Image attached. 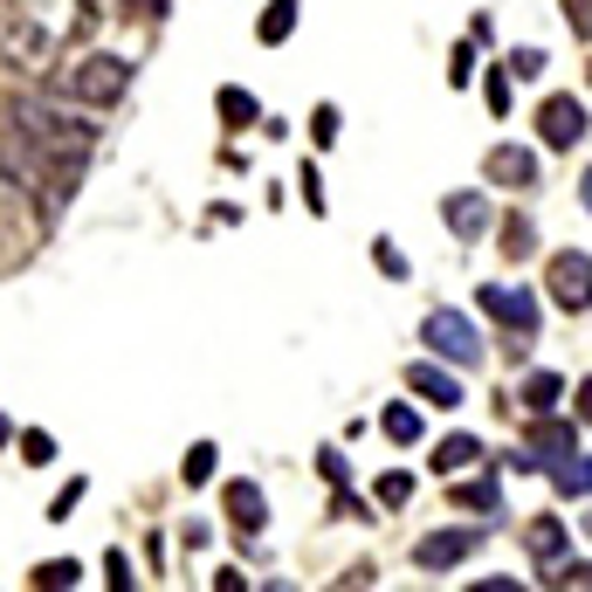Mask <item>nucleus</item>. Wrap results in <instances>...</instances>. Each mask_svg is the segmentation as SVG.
Wrapping results in <instances>:
<instances>
[{
    "mask_svg": "<svg viewBox=\"0 0 592 592\" xmlns=\"http://www.w3.org/2000/svg\"><path fill=\"white\" fill-rule=\"evenodd\" d=\"M8 442H14V427H8V421H0V448H8Z\"/></svg>",
    "mask_w": 592,
    "mask_h": 592,
    "instance_id": "obj_38",
    "label": "nucleus"
},
{
    "mask_svg": "<svg viewBox=\"0 0 592 592\" xmlns=\"http://www.w3.org/2000/svg\"><path fill=\"white\" fill-rule=\"evenodd\" d=\"M214 104H221V124H227V132H248V124L263 118V104H255L248 90H235V83H227V90L214 97Z\"/></svg>",
    "mask_w": 592,
    "mask_h": 592,
    "instance_id": "obj_19",
    "label": "nucleus"
},
{
    "mask_svg": "<svg viewBox=\"0 0 592 592\" xmlns=\"http://www.w3.org/2000/svg\"><path fill=\"white\" fill-rule=\"evenodd\" d=\"M496 248L510 255V263H530V255H537V227H530L524 214H510V221H503V235H496Z\"/></svg>",
    "mask_w": 592,
    "mask_h": 592,
    "instance_id": "obj_20",
    "label": "nucleus"
},
{
    "mask_svg": "<svg viewBox=\"0 0 592 592\" xmlns=\"http://www.w3.org/2000/svg\"><path fill=\"white\" fill-rule=\"evenodd\" d=\"M469 76H476V48H469V42H461V48H455V63H448V83L461 90V83H469Z\"/></svg>",
    "mask_w": 592,
    "mask_h": 592,
    "instance_id": "obj_31",
    "label": "nucleus"
},
{
    "mask_svg": "<svg viewBox=\"0 0 592 592\" xmlns=\"http://www.w3.org/2000/svg\"><path fill=\"white\" fill-rule=\"evenodd\" d=\"M21 461H29V469H48V461H56V442H48L42 427H29L21 434Z\"/></svg>",
    "mask_w": 592,
    "mask_h": 592,
    "instance_id": "obj_26",
    "label": "nucleus"
},
{
    "mask_svg": "<svg viewBox=\"0 0 592 592\" xmlns=\"http://www.w3.org/2000/svg\"><path fill=\"white\" fill-rule=\"evenodd\" d=\"M317 469H324V482H338V489H345V476H351L338 448H324V455H317Z\"/></svg>",
    "mask_w": 592,
    "mask_h": 592,
    "instance_id": "obj_35",
    "label": "nucleus"
},
{
    "mask_svg": "<svg viewBox=\"0 0 592 592\" xmlns=\"http://www.w3.org/2000/svg\"><path fill=\"white\" fill-rule=\"evenodd\" d=\"M455 510H496V476H469V482H455Z\"/></svg>",
    "mask_w": 592,
    "mask_h": 592,
    "instance_id": "obj_22",
    "label": "nucleus"
},
{
    "mask_svg": "<svg viewBox=\"0 0 592 592\" xmlns=\"http://www.w3.org/2000/svg\"><path fill=\"white\" fill-rule=\"evenodd\" d=\"M524 448H537V455H572L579 448V427L572 421H551V414H530V442Z\"/></svg>",
    "mask_w": 592,
    "mask_h": 592,
    "instance_id": "obj_13",
    "label": "nucleus"
},
{
    "mask_svg": "<svg viewBox=\"0 0 592 592\" xmlns=\"http://www.w3.org/2000/svg\"><path fill=\"white\" fill-rule=\"evenodd\" d=\"M482 172L496 179V187H537V152L530 145H496L482 159Z\"/></svg>",
    "mask_w": 592,
    "mask_h": 592,
    "instance_id": "obj_10",
    "label": "nucleus"
},
{
    "mask_svg": "<svg viewBox=\"0 0 592 592\" xmlns=\"http://www.w3.org/2000/svg\"><path fill=\"white\" fill-rule=\"evenodd\" d=\"M579 414H585V421H592V379H585V386H579Z\"/></svg>",
    "mask_w": 592,
    "mask_h": 592,
    "instance_id": "obj_36",
    "label": "nucleus"
},
{
    "mask_svg": "<svg viewBox=\"0 0 592 592\" xmlns=\"http://www.w3.org/2000/svg\"><path fill=\"white\" fill-rule=\"evenodd\" d=\"M8 132H21L29 145H42V152H56V159H69V166H83L90 152H97V124H90V111L83 104H69V97L56 90H14L8 97Z\"/></svg>",
    "mask_w": 592,
    "mask_h": 592,
    "instance_id": "obj_1",
    "label": "nucleus"
},
{
    "mask_svg": "<svg viewBox=\"0 0 592 592\" xmlns=\"http://www.w3.org/2000/svg\"><path fill=\"white\" fill-rule=\"evenodd\" d=\"M76 579H83V565H76V558H48V565H35V585H48V592H56V585H76Z\"/></svg>",
    "mask_w": 592,
    "mask_h": 592,
    "instance_id": "obj_25",
    "label": "nucleus"
},
{
    "mask_svg": "<svg viewBox=\"0 0 592 592\" xmlns=\"http://www.w3.org/2000/svg\"><path fill=\"white\" fill-rule=\"evenodd\" d=\"M297 14H303L297 0H269V8H263V21H255V35H263L269 48H282V42L297 35Z\"/></svg>",
    "mask_w": 592,
    "mask_h": 592,
    "instance_id": "obj_15",
    "label": "nucleus"
},
{
    "mask_svg": "<svg viewBox=\"0 0 592 592\" xmlns=\"http://www.w3.org/2000/svg\"><path fill=\"white\" fill-rule=\"evenodd\" d=\"M442 214H448V227H455L461 242L489 235V200H482V193H448V200H442Z\"/></svg>",
    "mask_w": 592,
    "mask_h": 592,
    "instance_id": "obj_11",
    "label": "nucleus"
},
{
    "mask_svg": "<svg viewBox=\"0 0 592 592\" xmlns=\"http://www.w3.org/2000/svg\"><path fill=\"white\" fill-rule=\"evenodd\" d=\"M476 551H482V530H469V524H448V530H427L421 545H414V565L442 579V572H455L461 558H476Z\"/></svg>",
    "mask_w": 592,
    "mask_h": 592,
    "instance_id": "obj_6",
    "label": "nucleus"
},
{
    "mask_svg": "<svg viewBox=\"0 0 592 592\" xmlns=\"http://www.w3.org/2000/svg\"><path fill=\"white\" fill-rule=\"evenodd\" d=\"M179 476H187V489L214 482V442H193V448H187V461H179Z\"/></svg>",
    "mask_w": 592,
    "mask_h": 592,
    "instance_id": "obj_23",
    "label": "nucleus"
},
{
    "mask_svg": "<svg viewBox=\"0 0 592 592\" xmlns=\"http://www.w3.org/2000/svg\"><path fill=\"white\" fill-rule=\"evenodd\" d=\"M379 427H386V442H393V448H414L421 442V414H414V406H386Z\"/></svg>",
    "mask_w": 592,
    "mask_h": 592,
    "instance_id": "obj_21",
    "label": "nucleus"
},
{
    "mask_svg": "<svg viewBox=\"0 0 592 592\" xmlns=\"http://www.w3.org/2000/svg\"><path fill=\"white\" fill-rule=\"evenodd\" d=\"M551 482H558V496H592V455L572 448V461H551Z\"/></svg>",
    "mask_w": 592,
    "mask_h": 592,
    "instance_id": "obj_18",
    "label": "nucleus"
},
{
    "mask_svg": "<svg viewBox=\"0 0 592 592\" xmlns=\"http://www.w3.org/2000/svg\"><path fill=\"white\" fill-rule=\"evenodd\" d=\"M372 496H379L386 510H400V503H414V476H406V469H386V476H379V489H372Z\"/></svg>",
    "mask_w": 592,
    "mask_h": 592,
    "instance_id": "obj_24",
    "label": "nucleus"
},
{
    "mask_svg": "<svg viewBox=\"0 0 592 592\" xmlns=\"http://www.w3.org/2000/svg\"><path fill=\"white\" fill-rule=\"evenodd\" d=\"M76 503H83V476H76V482L63 489V496H56V510H48V517H56V524H63V517H76Z\"/></svg>",
    "mask_w": 592,
    "mask_h": 592,
    "instance_id": "obj_33",
    "label": "nucleus"
},
{
    "mask_svg": "<svg viewBox=\"0 0 592 592\" xmlns=\"http://www.w3.org/2000/svg\"><path fill=\"white\" fill-rule=\"evenodd\" d=\"M503 69H510V76H524V83H530V76H545V48H517V56H510Z\"/></svg>",
    "mask_w": 592,
    "mask_h": 592,
    "instance_id": "obj_27",
    "label": "nucleus"
},
{
    "mask_svg": "<svg viewBox=\"0 0 592 592\" xmlns=\"http://www.w3.org/2000/svg\"><path fill=\"white\" fill-rule=\"evenodd\" d=\"M545 579H551V585H592V565H565V558H558V565H545Z\"/></svg>",
    "mask_w": 592,
    "mask_h": 592,
    "instance_id": "obj_29",
    "label": "nucleus"
},
{
    "mask_svg": "<svg viewBox=\"0 0 592 592\" xmlns=\"http://www.w3.org/2000/svg\"><path fill=\"white\" fill-rule=\"evenodd\" d=\"M48 83H56L69 104H83V111H118L124 90H132V63H118V56H104V48H90V56L56 63V69H48Z\"/></svg>",
    "mask_w": 592,
    "mask_h": 592,
    "instance_id": "obj_2",
    "label": "nucleus"
},
{
    "mask_svg": "<svg viewBox=\"0 0 592 592\" xmlns=\"http://www.w3.org/2000/svg\"><path fill=\"white\" fill-rule=\"evenodd\" d=\"M311 138H317V145H331V138H338V111H331V104H317V118H311Z\"/></svg>",
    "mask_w": 592,
    "mask_h": 592,
    "instance_id": "obj_32",
    "label": "nucleus"
},
{
    "mask_svg": "<svg viewBox=\"0 0 592 592\" xmlns=\"http://www.w3.org/2000/svg\"><path fill=\"white\" fill-rule=\"evenodd\" d=\"M63 56V29H48V21L21 14V8H0V63L14 76H48Z\"/></svg>",
    "mask_w": 592,
    "mask_h": 592,
    "instance_id": "obj_3",
    "label": "nucleus"
},
{
    "mask_svg": "<svg viewBox=\"0 0 592 592\" xmlns=\"http://www.w3.org/2000/svg\"><path fill=\"white\" fill-rule=\"evenodd\" d=\"M482 311L496 317L503 331H517V338H537V297H530V290H510V282H489V290H482Z\"/></svg>",
    "mask_w": 592,
    "mask_h": 592,
    "instance_id": "obj_7",
    "label": "nucleus"
},
{
    "mask_svg": "<svg viewBox=\"0 0 592 592\" xmlns=\"http://www.w3.org/2000/svg\"><path fill=\"white\" fill-rule=\"evenodd\" d=\"M545 290H551L558 311L585 317V311H592V255H585V248H558L551 263H545Z\"/></svg>",
    "mask_w": 592,
    "mask_h": 592,
    "instance_id": "obj_5",
    "label": "nucleus"
},
{
    "mask_svg": "<svg viewBox=\"0 0 592 592\" xmlns=\"http://www.w3.org/2000/svg\"><path fill=\"white\" fill-rule=\"evenodd\" d=\"M372 263H379L386 276H393V282H406V255H400L393 242H379V248H372Z\"/></svg>",
    "mask_w": 592,
    "mask_h": 592,
    "instance_id": "obj_30",
    "label": "nucleus"
},
{
    "mask_svg": "<svg viewBox=\"0 0 592 592\" xmlns=\"http://www.w3.org/2000/svg\"><path fill=\"white\" fill-rule=\"evenodd\" d=\"M406 386H414L427 406H461V400H469V393H461V379L442 366V358H414V366H406Z\"/></svg>",
    "mask_w": 592,
    "mask_h": 592,
    "instance_id": "obj_9",
    "label": "nucleus"
},
{
    "mask_svg": "<svg viewBox=\"0 0 592 592\" xmlns=\"http://www.w3.org/2000/svg\"><path fill=\"white\" fill-rule=\"evenodd\" d=\"M421 345L434 358H448V366H461V372L482 366V331H476V317H461V311H427Z\"/></svg>",
    "mask_w": 592,
    "mask_h": 592,
    "instance_id": "obj_4",
    "label": "nucleus"
},
{
    "mask_svg": "<svg viewBox=\"0 0 592 592\" xmlns=\"http://www.w3.org/2000/svg\"><path fill=\"white\" fill-rule=\"evenodd\" d=\"M579 193H585V214H592V172H585V179H579Z\"/></svg>",
    "mask_w": 592,
    "mask_h": 592,
    "instance_id": "obj_37",
    "label": "nucleus"
},
{
    "mask_svg": "<svg viewBox=\"0 0 592 592\" xmlns=\"http://www.w3.org/2000/svg\"><path fill=\"white\" fill-rule=\"evenodd\" d=\"M558 8H565V21H572V35L592 42V0H558Z\"/></svg>",
    "mask_w": 592,
    "mask_h": 592,
    "instance_id": "obj_28",
    "label": "nucleus"
},
{
    "mask_svg": "<svg viewBox=\"0 0 592 592\" xmlns=\"http://www.w3.org/2000/svg\"><path fill=\"white\" fill-rule=\"evenodd\" d=\"M524 545H530L537 565H558V558H565V524H558V517H537V524L524 530Z\"/></svg>",
    "mask_w": 592,
    "mask_h": 592,
    "instance_id": "obj_16",
    "label": "nucleus"
},
{
    "mask_svg": "<svg viewBox=\"0 0 592 592\" xmlns=\"http://www.w3.org/2000/svg\"><path fill=\"white\" fill-rule=\"evenodd\" d=\"M434 469H442V476H469V469H482V442H476V434H448V442L434 448Z\"/></svg>",
    "mask_w": 592,
    "mask_h": 592,
    "instance_id": "obj_14",
    "label": "nucleus"
},
{
    "mask_svg": "<svg viewBox=\"0 0 592 592\" xmlns=\"http://www.w3.org/2000/svg\"><path fill=\"white\" fill-rule=\"evenodd\" d=\"M537 138L551 152H572L585 138V104L579 97H545V111H537Z\"/></svg>",
    "mask_w": 592,
    "mask_h": 592,
    "instance_id": "obj_8",
    "label": "nucleus"
},
{
    "mask_svg": "<svg viewBox=\"0 0 592 592\" xmlns=\"http://www.w3.org/2000/svg\"><path fill=\"white\" fill-rule=\"evenodd\" d=\"M489 111H496V118L510 111V69H496V76H489Z\"/></svg>",
    "mask_w": 592,
    "mask_h": 592,
    "instance_id": "obj_34",
    "label": "nucleus"
},
{
    "mask_svg": "<svg viewBox=\"0 0 592 592\" xmlns=\"http://www.w3.org/2000/svg\"><path fill=\"white\" fill-rule=\"evenodd\" d=\"M517 400H524V414H551V406L565 400V379H558V372H530Z\"/></svg>",
    "mask_w": 592,
    "mask_h": 592,
    "instance_id": "obj_17",
    "label": "nucleus"
},
{
    "mask_svg": "<svg viewBox=\"0 0 592 592\" xmlns=\"http://www.w3.org/2000/svg\"><path fill=\"white\" fill-rule=\"evenodd\" d=\"M227 524H235L242 537H255L269 524V510H263V489L255 482H227Z\"/></svg>",
    "mask_w": 592,
    "mask_h": 592,
    "instance_id": "obj_12",
    "label": "nucleus"
}]
</instances>
